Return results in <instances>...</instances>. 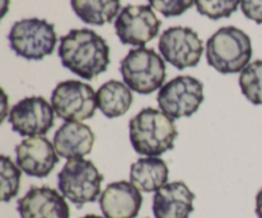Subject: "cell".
I'll return each instance as SVG.
<instances>
[{"label": "cell", "mask_w": 262, "mask_h": 218, "mask_svg": "<svg viewBox=\"0 0 262 218\" xmlns=\"http://www.w3.org/2000/svg\"><path fill=\"white\" fill-rule=\"evenodd\" d=\"M59 58L64 68L91 81L106 71L110 64V47L95 31L72 30L60 38Z\"/></svg>", "instance_id": "1"}, {"label": "cell", "mask_w": 262, "mask_h": 218, "mask_svg": "<svg viewBox=\"0 0 262 218\" xmlns=\"http://www.w3.org/2000/svg\"><path fill=\"white\" fill-rule=\"evenodd\" d=\"M178 137L174 120L161 110L146 107L129 122V139L136 153L158 157L173 150Z\"/></svg>", "instance_id": "2"}, {"label": "cell", "mask_w": 262, "mask_h": 218, "mask_svg": "<svg viewBox=\"0 0 262 218\" xmlns=\"http://www.w3.org/2000/svg\"><path fill=\"white\" fill-rule=\"evenodd\" d=\"M252 58L250 36L233 26L222 27L206 42V60L222 74L242 71Z\"/></svg>", "instance_id": "3"}, {"label": "cell", "mask_w": 262, "mask_h": 218, "mask_svg": "<svg viewBox=\"0 0 262 218\" xmlns=\"http://www.w3.org/2000/svg\"><path fill=\"white\" fill-rule=\"evenodd\" d=\"M120 74L132 91L150 94L164 86L165 61L152 49H133L120 61Z\"/></svg>", "instance_id": "4"}, {"label": "cell", "mask_w": 262, "mask_h": 218, "mask_svg": "<svg viewBox=\"0 0 262 218\" xmlns=\"http://www.w3.org/2000/svg\"><path fill=\"white\" fill-rule=\"evenodd\" d=\"M102 181L104 176L96 166L83 158L68 160L58 174L59 190L78 208L97 201Z\"/></svg>", "instance_id": "5"}, {"label": "cell", "mask_w": 262, "mask_h": 218, "mask_svg": "<svg viewBox=\"0 0 262 218\" xmlns=\"http://www.w3.org/2000/svg\"><path fill=\"white\" fill-rule=\"evenodd\" d=\"M8 40L15 55L27 60H42L53 54L58 38L53 23L40 18H28L12 26Z\"/></svg>", "instance_id": "6"}, {"label": "cell", "mask_w": 262, "mask_h": 218, "mask_svg": "<svg viewBox=\"0 0 262 218\" xmlns=\"http://www.w3.org/2000/svg\"><path fill=\"white\" fill-rule=\"evenodd\" d=\"M204 84L191 76H179L164 84L158 94L161 111L173 120L192 116L204 102Z\"/></svg>", "instance_id": "7"}, {"label": "cell", "mask_w": 262, "mask_h": 218, "mask_svg": "<svg viewBox=\"0 0 262 218\" xmlns=\"http://www.w3.org/2000/svg\"><path fill=\"white\" fill-rule=\"evenodd\" d=\"M51 105L56 116L66 122L91 119L97 109L96 92L79 81L60 82L51 93Z\"/></svg>", "instance_id": "8"}, {"label": "cell", "mask_w": 262, "mask_h": 218, "mask_svg": "<svg viewBox=\"0 0 262 218\" xmlns=\"http://www.w3.org/2000/svg\"><path fill=\"white\" fill-rule=\"evenodd\" d=\"M161 22L150 5H127L115 19L117 36L124 45L145 47L156 37Z\"/></svg>", "instance_id": "9"}, {"label": "cell", "mask_w": 262, "mask_h": 218, "mask_svg": "<svg viewBox=\"0 0 262 218\" xmlns=\"http://www.w3.org/2000/svg\"><path fill=\"white\" fill-rule=\"evenodd\" d=\"M55 111L43 97H26L10 109L9 120L12 129L22 137L45 135L54 127Z\"/></svg>", "instance_id": "10"}, {"label": "cell", "mask_w": 262, "mask_h": 218, "mask_svg": "<svg viewBox=\"0 0 262 218\" xmlns=\"http://www.w3.org/2000/svg\"><path fill=\"white\" fill-rule=\"evenodd\" d=\"M161 55L179 70L196 66L204 53V43L189 27H170L164 31L159 40Z\"/></svg>", "instance_id": "11"}, {"label": "cell", "mask_w": 262, "mask_h": 218, "mask_svg": "<svg viewBox=\"0 0 262 218\" xmlns=\"http://www.w3.org/2000/svg\"><path fill=\"white\" fill-rule=\"evenodd\" d=\"M15 160L20 170L33 178H48L59 162L54 143L42 135L30 137L15 147Z\"/></svg>", "instance_id": "12"}, {"label": "cell", "mask_w": 262, "mask_h": 218, "mask_svg": "<svg viewBox=\"0 0 262 218\" xmlns=\"http://www.w3.org/2000/svg\"><path fill=\"white\" fill-rule=\"evenodd\" d=\"M20 218H69L66 197L49 186H32L17 203Z\"/></svg>", "instance_id": "13"}, {"label": "cell", "mask_w": 262, "mask_h": 218, "mask_svg": "<svg viewBox=\"0 0 262 218\" xmlns=\"http://www.w3.org/2000/svg\"><path fill=\"white\" fill-rule=\"evenodd\" d=\"M142 202V194L128 181L109 184L99 199L105 218H136Z\"/></svg>", "instance_id": "14"}, {"label": "cell", "mask_w": 262, "mask_h": 218, "mask_svg": "<svg viewBox=\"0 0 262 218\" xmlns=\"http://www.w3.org/2000/svg\"><path fill=\"white\" fill-rule=\"evenodd\" d=\"M194 194L183 181H173L159 189L154 196L155 218H189L193 212Z\"/></svg>", "instance_id": "15"}, {"label": "cell", "mask_w": 262, "mask_h": 218, "mask_svg": "<svg viewBox=\"0 0 262 218\" xmlns=\"http://www.w3.org/2000/svg\"><path fill=\"white\" fill-rule=\"evenodd\" d=\"M53 143L58 155L63 158H83L94 148L95 134L89 125L66 122L56 130Z\"/></svg>", "instance_id": "16"}, {"label": "cell", "mask_w": 262, "mask_h": 218, "mask_svg": "<svg viewBox=\"0 0 262 218\" xmlns=\"http://www.w3.org/2000/svg\"><path fill=\"white\" fill-rule=\"evenodd\" d=\"M169 168L161 158H140L130 166V183L145 193H152L166 185Z\"/></svg>", "instance_id": "17"}, {"label": "cell", "mask_w": 262, "mask_h": 218, "mask_svg": "<svg viewBox=\"0 0 262 218\" xmlns=\"http://www.w3.org/2000/svg\"><path fill=\"white\" fill-rule=\"evenodd\" d=\"M97 107L109 119L119 117L129 110L133 102L132 89L119 81H109L96 92Z\"/></svg>", "instance_id": "18"}, {"label": "cell", "mask_w": 262, "mask_h": 218, "mask_svg": "<svg viewBox=\"0 0 262 218\" xmlns=\"http://www.w3.org/2000/svg\"><path fill=\"white\" fill-rule=\"evenodd\" d=\"M71 5L82 22L94 26L113 22L120 10V0H71Z\"/></svg>", "instance_id": "19"}, {"label": "cell", "mask_w": 262, "mask_h": 218, "mask_svg": "<svg viewBox=\"0 0 262 218\" xmlns=\"http://www.w3.org/2000/svg\"><path fill=\"white\" fill-rule=\"evenodd\" d=\"M239 86L248 101L253 105H262V60L248 64L241 71Z\"/></svg>", "instance_id": "20"}, {"label": "cell", "mask_w": 262, "mask_h": 218, "mask_svg": "<svg viewBox=\"0 0 262 218\" xmlns=\"http://www.w3.org/2000/svg\"><path fill=\"white\" fill-rule=\"evenodd\" d=\"M20 168L8 156L0 157V178H2V201L4 203L17 197L20 186Z\"/></svg>", "instance_id": "21"}, {"label": "cell", "mask_w": 262, "mask_h": 218, "mask_svg": "<svg viewBox=\"0 0 262 218\" xmlns=\"http://www.w3.org/2000/svg\"><path fill=\"white\" fill-rule=\"evenodd\" d=\"M239 4L241 0H196V8L200 14L214 20L229 18Z\"/></svg>", "instance_id": "22"}, {"label": "cell", "mask_w": 262, "mask_h": 218, "mask_svg": "<svg viewBox=\"0 0 262 218\" xmlns=\"http://www.w3.org/2000/svg\"><path fill=\"white\" fill-rule=\"evenodd\" d=\"M148 4L164 17L169 18L182 15L196 4V0H148Z\"/></svg>", "instance_id": "23"}, {"label": "cell", "mask_w": 262, "mask_h": 218, "mask_svg": "<svg viewBox=\"0 0 262 218\" xmlns=\"http://www.w3.org/2000/svg\"><path fill=\"white\" fill-rule=\"evenodd\" d=\"M241 8L248 19L262 25V0H241Z\"/></svg>", "instance_id": "24"}, {"label": "cell", "mask_w": 262, "mask_h": 218, "mask_svg": "<svg viewBox=\"0 0 262 218\" xmlns=\"http://www.w3.org/2000/svg\"><path fill=\"white\" fill-rule=\"evenodd\" d=\"M256 214L258 218H262V189L256 196Z\"/></svg>", "instance_id": "25"}, {"label": "cell", "mask_w": 262, "mask_h": 218, "mask_svg": "<svg viewBox=\"0 0 262 218\" xmlns=\"http://www.w3.org/2000/svg\"><path fill=\"white\" fill-rule=\"evenodd\" d=\"M81 218H104V217L96 216V214H87V216H84V217H81Z\"/></svg>", "instance_id": "26"}]
</instances>
